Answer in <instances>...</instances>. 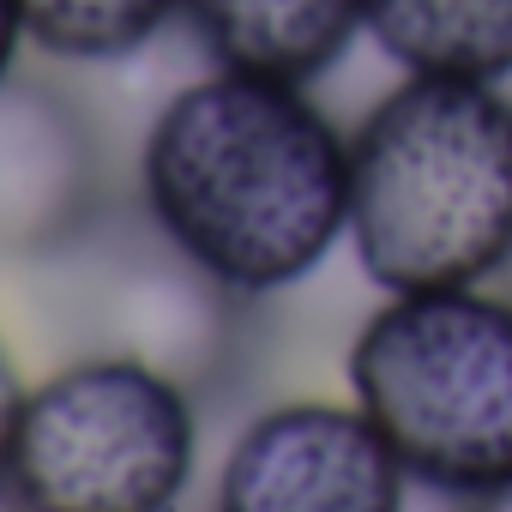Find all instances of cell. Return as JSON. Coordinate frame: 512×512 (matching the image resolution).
I'll use <instances>...</instances> for the list:
<instances>
[{
	"mask_svg": "<svg viewBox=\"0 0 512 512\" xmlns=\"http://www.w3.org/2000/svg\"><path fill=\"white\" fill-rule=\"evenodd\" d=\"M139 199L235 296H278L350 235V139L308 85L211 67L139 145Z\"/></svg>",
	"mask_w": 512,
	"mask_h": 512,
	"instance_id": "6da1fadb",
	"label": "cell"
},
{
	"mask_svg": "<svg viewBox=\"0 0 512 512\" xmlns=\"http://www.w3.org/2000/svg\"><path fill=\"white\" fill-rule=\"evenodd\" d=\"M350 247L386 296L464 290L512 266V97L404 73L350 133Z\"/></svg>",
	"mask_w": 512,
	"mask_h": 512,
	"instance_id": "7a4b0ae2",
	"label": "cell"
},
{
	"mask_svg": "<svg viewBox=\"0 0 512 512\" xmlns=\"http://www.w3.org/2000/svg\"><path fill=\"white\" fill-rule=\"evenodd\" d=\"M344 374L410 482L452 500L512 482V290L386 296Z\"/></svg>",
	"mask_w": 512,
	"mask_h": 512,
	"instance_id": "3957f363",
	"label": "cell"
},
{
	"mask_svg": "<svg viewBox=\"0 0 512 512\" xmlns=\"http://www.w3.org/2000/svg\"><path fill=\"white\" fill-rule=\"evenodd\" d=\"M199 464V398L133 356H73L19 404L7 494L19 512H175Z\"/></svg>",
	"mask_w": 512,
	"mask_h": 512,
	"instance_id": "277c9868",
	"label": "cell"
},
{
	"mask_svg": "<svg viewBox=\"0 0 512 512\" xmlns=\"http://www.w3.org/2000/svg\"><path fill=\"white\" fill-rule=\"evenodd\" d=\"M43 272V314L79 356H133L175 374L193 398L241 356V302L163 235L139 205H103L79 235L25 260Z\"/></svg>",
	"mask_w": 512,
	"mask_h": 512,
	"instance_id": "5b68a950",
	"label": "cell"
},
{
	"mask_svg": "<svg viewBox=\"0 0 512 512\" xmlns=\"http://www.w3.org/2000/svg\"><path fill=\"white\" fill-rule=\"evenodd\" d=\"M410 470L362 404H272L223 452L211 512H404Z\"/></svg>",
	"mask_w": 512,
	"mask_h": 512,
	"instance_id": "8992f818",
	"label": "cell"
},
{
	"mask_svg": "<svg viewBox=\"0 0 512 512\" xmlns=\"http://www.w3.org/2000/svg\"><path fill=\"white\" fill-rule=\"evenodd\" d=\"M97 133L43 79H0V260H37L103 211Z\"/></svg>",
	"mask_w": 512,
	"mask_h": 512,
	"instance_id": "52a82bcc",
	"label": "cell"
},
{
	"mask_svg": "<svg viewBox=\"0 0 512 512\" xmlns=\"http://www.w3.org/2000/svg\"><path fill=\"white\" fill-rule=\"evenodd\" d=\"M187 31L211 67L314 85L368 31L362 0H187Z\"/></svg>",
	"mask_w": 512,
	"mask_h": 512,
	"instance_id": "ba28073f",
	"label": "cell"
},
{
	"mask_svg": "<svg viewBox=\"0 0 512 512\" xmlns=\"http://www.w3.org/2000/svg\"><path fill=\"white\" fill-rule=\"evenodd\" d=\"M362 25L404 73L512 79V0H362Z\"/></svg>",
	"mask_w": 512,
	"mask_h": 512,
	"instance_id": "9c48e42d",
	"label": "cell"
},
{
	"mask_svg": "<svg viewBox=\"0 0 512 512\" xmlns=\"http://www.w3.org/2000/svg\"><path fill=\"white\" fill-rule=\"evenodd\" d=\"M181 13H187V0H19L25 43L73 67L133 61Z\"/></svg>",
	"mask_w": 512,
	"mask_h": 512,
	"instance_id": "30bf717a",
	"label": "cell"
},
{
	"mask_svg": "<svg viewBox=\"0 0 512 512\" xmlns=\"http://www.w3.org/2000/svg\"><path fill=\"white\" fill-rule=\"evenodd\" d=\"M19 404H25V386H19V368H13L7 344H0V482H7V446H13Z\"/></svg>",
	"mask_w": 512,
	"mask_h": 512,
	"instance_id": "8fae6325",
	"label": "cell"
},
{
	"mask_svg": "<svg viewBox=\"0 0 512 512\" xmlns=\"http://www.w3.org/2000/svg\"><path fill=\"white\" fill-rule=\"evenodd\" d=\"M19 43H25V19H19V0H0V79L13 73V61H19Z\"/></svg>",
	"mask_w": 512,
	"mask_h": 512,
	"instance_id": "7c38bea8",
	"label": "cell"
},
{
	"mask_svg": "<svg viewBox=\"0 0 512 512\" xmlns=\"http://www.w3.org/2000/svg\"><path fill=\"white\" fill-rule=\"evenodd\" d=\"M458 512H512V482H500V488H488V494L458 500Z\"/></svg>",
	"mask_w": 512,
	"mask_h": 512,
	"instance_id": "4fadbf2b",
	"label": "cell"
},
{
	"mask_svg": "<svg viewBox=\"0 0 512 512\" xmlns=\"http://www.w3.org/2000/svg\"><path fill=\"white\" fill-rule=\"evenodd\" d=\"M506 290H512V266H506Z\"/></svg>",
	"mask_w": 512,
	"mask_h": 512,
	"instance_id": "5bb4252c",
	"label": "cell"
},
{
	"mask_svg": "<svg viewBox=\"0 0 512 512\" xmlns=\"http://www.w3.org/2000/svg\"><path fill=\"white\" fill-rule=\"evenodd\" d=\"M506 97H512V79H506Z\"/></svg>",
	"mask_w": 512,
	"mask_h": 512,
	"instance_id": "9a60e30c",
	"label": "cell"
}]
</instances>
